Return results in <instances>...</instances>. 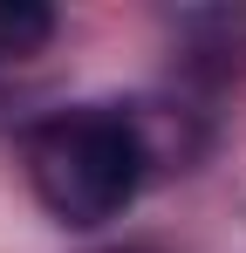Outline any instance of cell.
<instances>
[{
    "mask_svg": "<svg viewBox=\"0 0 246 253\" xmlns=\"http://www.w3.org/2000/svg\"><path fill=\"white\" fill-rule=\"evenodd\" d=\"M151 178V151L130 110H55L28 130V185L62 226H110Z\"/></svg>",
    "mask_w": 246,
    "mask_h": 253,
    "instance_id": "6da1fadb",
    "label": "cell"
},
{
    "mask_svg": "<svg viewBox=\"0 0 246 253\" xmlns=\"http://www.w3.org/2000/svg\"><path fill=\"white\" fill-rule=\"evenodd\" d=\"M48 42H55V7H41V0H0V62L41 55Z\"/></svg>",
    "mask_w": 246,
    "mask_h": 253,
    "instance_id": "7a4b0ae2",
    "label": "cell"
},
{
    "mask_svg": "<svg viewBox=\"0 0 246 253\" xmlns=\"http://www.w3.org/2000/svg\"><path fill=\"white\" fill-rule=\"evenodd\" d=\"M130 253H144V247H130Z\"/></svg>",
    "mask_w": 246,
    "mask_h": 253,
    "instance_id": "3957f363",
    "label": "cell"
}]
</instances>
